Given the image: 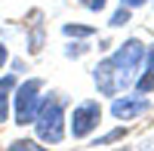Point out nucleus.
<instances>
[{
    "label": "nucleus",
    "mask_w": 154,
    "mask_h": 151,
    "mask_svg": "<svg viewBox=\"0 0 154 151\" xmlns=\"http://www.w3.org/2000/svg\"><path fill=\"white\" fill-rule=\"evenodd\" d=\"M89 49H93V46H89V40H68L62 53H65V59H74V62H77V59H83Z\"/></svg>",
    "instance_id": "nucleus-12"
},
{
    "label": "nucleus",
    "mask_w": 154,
    "mask_h": 151,
    "mask_svg": "<svg viewBox=\"0 0 154 151\" xmlns=\"http://www.w3.org/2000/svg\"><path fill=\"white\" fill-rule=\"evenodd\" d=\"M77 3H80V6L86 9V12H96V16L108 9V0H77Z\"/></svg>",
    "instance_id": "nucleus-14"
},
{
    "label": "nucleus",
    "mask_w": 154,
    "mask_h": 151,
    "mask_svg": "<svg viewBox=\"0 0 154 151\" xmlns=\"http://www.w3.org/2000/svg\"><path fill=\"white\" fill-rule=\"evenodd\" d=\"M93 86H96L99 96L114 99V96H120L133 86V77L114 65L111 56H105V59H99V65H93Z\"/></svg>",
    "instance_id": "nucleus-4"
},
{
    "label": "nucleus",
    "mask_w": 154,
    "mask_h": 151,
    "mask_svg": "<svg viewBox=\"0 0 154 151\" xmlns=\"http://www.w3.org/2000/svg\"><path fill=\"white\" fill-rule=\"evenodd\" d=\"M96 25H80V22H65L62 25V34L68 37V40H93L96 37Z\"/></svg>",
    "instance_id": "nucleus-9"
},
{
    "label": "nucleus",
    "mask_w": 154,
    "mask_h": 151,
    "mask_svg": "<svg viewBox=\"0 0 154 151\" xmlns=\"http://www.w3.org/2000/svg\"><path fill=\"white\" fill-rule=\"evenodd\" d=\"M120 6H130V9H142V6H148L151 0H117Z\"/></svg>",
    "instance_id": "nucleus-16"
},
{
    "label": "nucleus",
    "mask_w": 154,
    "mask_h": 151,
    "mask_svg": "<svg viewBox=\"0 0 154 151\" xmlns=\"http://www.w3.org/2000/svg\"><path fill=\"white\" fill-rule=\"evenodd\" d=\"M105 108L99 99H83L74 108H68V136L71 139H93L102 127Z\"/></svg>",
    "instance_id": "nucleus-3"
},
{
    "label": "nucleus",
    "mask_w": 154,
    "mask_h": 151,
    "mask_svg": "<svg viewBox=\"0 0 154 151\" xmlns=\"http://www.w3.org/2000/svg\"><path fill=\"white\" fill-rule=\"evenodd\" d=\"M43 77H34V74H25V80L16 83L12 90V123L16 127H31L37 111L43 102Z\"/></svg>",
    "instance_id": "nucleus-2"
},
{
    "label": "nucleus",
    "mask_w": 154,
    "mask_h": 151,
    "mask_svg": "<svg viewBox=\"0 0 154 151\" xmlns=\"http://www.w3.org/2000/svg\"><path fill=\"white\" fill-rule=\"evenodd\" d=\"M9 117H12V93L0 90V123H6Z\"/></svg>",
    "instance_id": "nucleus-13"
},
{
    "label": "nucleus",
    "mask_w": 154,
    "mask_h": 151,
    "mask_svg": "<svg viewBox=\"0 0 154 151\" xmlns=\"http://www.w3.org/2000/svg\"><path fill=\"white\" fill-rule=\"evenodd\" d=\"M151 3H154V0H151Z\"/></svg>",
    "instance_id": "nucleus-19"
},
{
    "label": "nucleus",
    "mask_w": 154,
    "mask_h": 151,
    "mask_svg": "<svg viewBox=\"0 0 154 151\" xmlns=\"http://www.w3.org/2000/svg\"><path fill=\"white\" fill-rule=\"evenodd\" d=\"M126 136H130V123H117V127H111L105 133H96L93 139H89V148H105V145H120Z\"/></svg>",
    "instance_id": "nucleus-8"
},
{
    "label": "nucleus",
    "mask_w": 154,
    "mask_h": 151,
    "mask_svg": "<svg viewBox=\"0 0 154 151\" xmlns=\"http://www.w3.org/2000/svg\"><path fill=\"white\" fill-rule=\"evenodd\" d=\"M9 68H12V71H16V74H19V77H22V74H25V71H28V65H25V62H22V59H9Z\"/></svg>",
    "instance_id": "nucleus-17"
},
{
    "label": "nucleus",
    "mask_w": 154,
    "mask_h": 151,
    "mask_svg": "<svg viewBox=\"0 0 154 151\" xmlns=\"http://www.w3.org/2000/svg\"><path fill=\"white\" fill-rule=\"evenodd\" d=\"M130 22H133V9H130V6H117V9L108 16V28L117 31V28H126Z\"/></svg>",
    "instance_id": "nucleus-10"
},
{
    "label": "nucleus",
    "mask_w": 154,
    "mask_h": 151,
    "mask_svg": "<svg viewBox=\"0 0 154 151\" xmlns=\"http://www.w3.org/2000/svg\"><path fill=\"white\" fill-rule=\"evenodd\" d=\"M145 40L142 37H126L123 43L114 46V53H111V62L117 65L123 74H130V77L136 80V74L142 71V62H145Z\"/></svg>",
    "instance_id": "nucleus-6"
},
{
    "label": "nucleus",
    "mask_w": 154,
    "mask_h": 151,
    "mask_svg": "<svg viewBox=\"0 0 154 151\" xmlns=\"http://www.w3.org/2000/svg\"><path fill=\"white\" fill-rule=\"evenodd\" d=\"M151 111V99L142 96V93H120V96H114L111 99V105H108V114L114 120H120V123H133L139 117H145Z\"/></svg>",
    "instance_id": "nucleus-5"
},
{
    "label": "nucleus",
    "mask_w": 154,
    "mask_h": 151,
    "mask_svg": "<svg viewBox=\"0 0 154 151\" xmlns=\"http://www.w3.org/2000/svg\"><path fill=\"white\" fill-rule=\"evenodd\" d=\"M6 151H53V148L43 145L40 139H16L6 145Z\"/></svg>",
    "instance_id": "nucleus-11"
},
{
    "label": "nucleus",
    "mask_w": 154,
    "mask_h": 151,
    "mask_svg": "<svg viewBox=\"0 0 154 151\" xmlns=\"http://www.w3.org/2000/svg\"><path fill=\"white\" fill-rule=\"evenodd\" d=\"M68 96L59 93V90H49L43 93V102H40V111L34 117V136L40 139L43 145H62L68 139Z\"/></svg>",
    "instance_id": "nucleus-1"
},
{
    "label": "nucleus",
    "mask_w": 154,
    "mask_h": 151,
    "mask_svg": "<svg viewBox=\"0 0 154 151\" xmlns=\"http://www.w3.org/2000/svg\"><path fill=\"white\" fill-rule=\"evenodd\" d=\"M111 151H136L133 145H117V148H111Z\"/></svg>",
    "instance_id": "nucleus-18"
},
{
    "label": "nucleus",
    "mask_w": 154,
    "mask_h": 151,
    "mask_svg": "<svg viewBox=\"0 0 154 151\" xmlns=\"http://www.w3.org/2000/svg\"><path fill=\"white\" fill-rule=\"evenodd\" d=\"M31 19L25 25V53L28 56H40L43 46H46V25H43V12L40 9H31Z\"/></svg>",
    "instance_id": "nucleus-7"
},
{
    "label": "nucleus",
    "mask_w": 154,
    "mask_h": 151,
    "mask_svg": "<svg viewBox=\"0 0 154 151\" xmlns=\"http://www.w3.org/2000/svg\"><path fill=\"white\" fill-rule=\"evenodd\" d=\"M9 59H12V56H9V46L0 40V71H6V68H9Z\"/></svg>",
    "instance_id": "nucleus-15"
}]
</instances>
